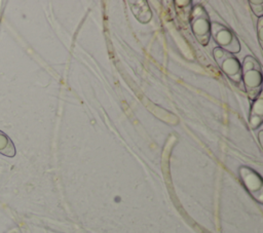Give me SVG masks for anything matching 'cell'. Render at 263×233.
Wrapping results in <instances>:
<instances>
[{
    "label": "cell",
    "instance_id": "6da1fadb",
    "mask_svg": "<svg viewBox=\"0 0 263 233\" xmlns=\"http://www.w3.org/2000/svg\"><path fill=\"white\" fill-rule=\"evenodd\" d=\"M241 79L243 80L247 93L251 100H255L261 91L262 73L260 64L256 59L248 55L241 66Z\"/></svg>",
    "mask_w": 263,
    "mask_h": 233
},
{
    "label": "cell",
    "instance_id": "7a4b0ae2",
    "mask_svg": "<svg viewBox=\"0 0 263 233\" xmlns=\"http://www.w3.org/2000/svg\"><path fill=\"white\" fill-rule=\"evenodd\" d=\"M191 30L202 45H206L211 37V22L205 9L201 5H194L190 13Z\"/></svg>",
    "mask_w": 263,
    "mask_h": 233
},
{
    "label": "cell",
    "instance_id": "3957f363",
    "mask_svg": "<svg viewBox=\"0 0 263 233\" xmlns=\"http://www.w3.org/2000/svg\"><path fill=\"white\" fill-rule=\"evenodd\" d=\"M214 57L226 76L235 83L241 81V65L234 54L223 50L220 47L214 49Z\"/></svg>",
    "mask_w": 263,
    "mask_h": 233
},
{
    "label": "cell",
    "instance_id": "277c9868",
    "mask_svg": "<svg viewBox=\"0 0 263 233\" xmlns=\"http://www.w3.org/2000/svg\"><path fill=\"white\" fill-rule=\"evenodd\" d=\"M211 35L220 48L230 53H237L240 50L239 42L234 33L227 27L214 23L211 24Z\"/></svg>",
    "mask_w": 263,
    "mask_h": 233
},
{
    "label": "cell",
    "instance_id": "5b68a950",
    "mask_svg": "<svg viewBox=\"0 0 263 233\" xmlns=\"http://www.w3.org/2000/svg\"><path fill=\"white\" fill-rule=\"evenodd\" d=\"M240 176L241 180L243 181V184L246 188L252 193V195L261 201V193H262V181L261 178L252 169L248 167H241L240 168Z\"/></svg>",
    "mask_w": 263,
    "mask_h": 233
},
{
    "label": "cell",
    "instance_id": "8992f818",
    "mask_svg": "<svg viewBox=\"0 0 263 233\" xmlns=\"http://www.w3.org/2000/svg\"><path fill=\"white\" fill-rule=\"evenodd\" d=\"M130 9L134 15L142 23H147L151 18V11L146 1H132Z\"/></svg>",
    "mask_w": 263,
    "mask_h": 233
},
{
    "label": "cell",
    "instance_id": "52a82bcc",
    "mask_svg": "<svg viewBox=\"0 0 263 233\" xmlns=\"http://www.w3.org/2000/svg\"><path fill=\"white\" fill-rule=\"evenodd\" d=\"M263 117V104H262V96L259 94L255 100L254 104L251 109V116H250V124L252 128H257L262 123Z\"/></svg>",
    "mask_w": 263,
    "mask_h": 233
},
{
    "label": "cell",
    "instance_id": "ba28073f",
    "mask_svg": "<svg viewBox=\"0 0 263 233\" xmlns=\"http://www.w3.org/2000/svg\"><path fill=\"white\" fill-rule=\"evenodd\" d=\"M262 0H256V1H250V4L254 13L256 15H258L259 17H262V14H263V7H262Z\"/></svg>",
    "mask_w": 263,
    "mask_h": 233
},
{
    "label": "cell",
    "instance_id": "9c48e42d",
    "mask_svg": "<svg viewBox=\"0 0 263 233\" xmlns=\"http://www.w3.org/2000/svg\"><path fill=\"white\" fill-rule=\"evenodd\" d=\"M261 31H262V17H259V20H258V32H259V40H260V45H262V37H261Z\"/></svg>",
    "mask_w": 263,
    "mask_h": 233
}]
</instances>
